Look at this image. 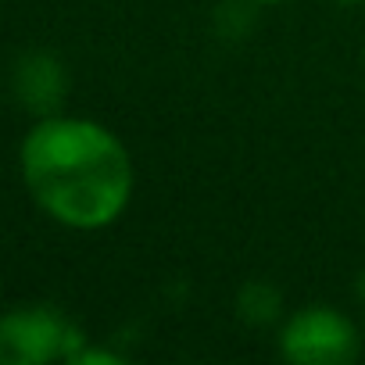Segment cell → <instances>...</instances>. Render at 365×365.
<instances>
[{
  "instance_id": "6da1fadb",
  "label": "cell",
  "mask_w": 365,
  "mask_h": 365,
  "mask_svg": "<svg viewBox=\"0 0 365 365\" xmlns=\"http://www.w3.org/2000/svg\"><path fill=\"white\" fill-rule=\"evenodd\" d=\"M19 165L33 205L76 233L115 226L136 190L133 154L122 136L79 115L36 118L22 140Z\"/></svg>"
},
{
  "instance_id": "7a4b0ae2",
  "label": "cell",
  "mask_w": 365,
  "mask_h": 365,
  "mask_svg": "<svg viewBox=\"0 0 365 365\" xmlns=\"http://www.w3.org/2000/svg\"><path fill=\"white\" fill-rule=\"evenodd\" d=\"M86 333L58 304H15L0 315V365L72 361Z\"/></svg>"
},
{
  "instance_id": "3957f363",
  "label": "cell",
  "mask_w": 365,
  "mask_h": 365,
  "mask_svg": "<svg viewBox=\"0 0 365 365\" xmlns=\"http://www.w3.org/2000/svg\"><path fill=\"white\" fill-rule=\"evenodd\" d=\"M276 347L294 365H351L361 351L358 326L333 304H304L283 315Z\"/></svg>"
},
{
  "instance_id": "277c9868",
  "label": "cell",
  "mask_w": 365,
  "mask_h": 365,
  "mask_svg": "<svg viewBox=\"0 0 365 365\" xmlns=\"http://www.w3.org/2000/svg\"><path fill=\"white\" fill-rule=\"evenodd\" d=\"M11 86H15L19 104L26 111H33L36 118L58 115L68 97V68L51 51H29L15 61Z\"/></svg>"
},
{
  "instance_id": "5b68a950",
  "label": "cell",
  "mask_w": 365,
  "mask_h": 365,
  "mask_svg": "<svg viewBox=\"0 0 365 365\" xmlns=\"http://www.w3.org/2000/svg\"><path fill=\"white\" fill-rule=\"evenodd\" d=\"M237 315L247 326H272L283 322V294L269 279H251L237 294Z\"/></svg>"
},
{
  "instance_id": "8992f818",
  "label": "cell",
  "mask_w": 365,
  "mask_h": 365,
  "mask_svg": "<svg viewBox=\"0 0 365 365\" xmlns=\"http://www.w3.org/2000/svg\"><path fill=\"white\" fill-rule=\"evenodd\" d=\"M68 365H122V354L111 351V347H90V344H83V347L72 354Z\"/></svg>"
},
{
  "instance_id": "52a82bcc",
  "label": "cell",
  "mask_w": 365,
  "mask_h": 365,
  "mask_svg": "<svg viewBox=\"0 0 365 365\" xmlns=\"http://www.w3.org/2000/svg\"><path fill=\"white\" fill-rule=\"evenodd\" d=\"M354 294H358V301L365 304V269L358 272V279H354Z\"/></svg>"
},
{
  "instance_id": "ba28073f",
  "label": "cell",
  "mask_w": 365,
  "mask_h": 365,
  "mask_svg": "<svg viewBox=\"0 0 365 365\" xmlns=\"http://www.w3.org/2000/svg\"><path fill=\"white\" fill-rule=\"evenodd\" d=\"M251 4H265V8H272V4H287V0H251Z\"/></svg>"
},
{
  "instance_id": "9c48e42d",
  "label": "cell",
  "mask_w": 365,
  "mask_h": 365,
  "mask_svg": "<svg viewBox=\"0 0 365 365\" xmlns=\"http://www.w3.org/2000/svg\"><path fill=\"white\" fill-rule=\"evenodd\" d=\"M336 4H344V8H354V4H365V0H336Z\"/></svg>"
}]
</instances>
